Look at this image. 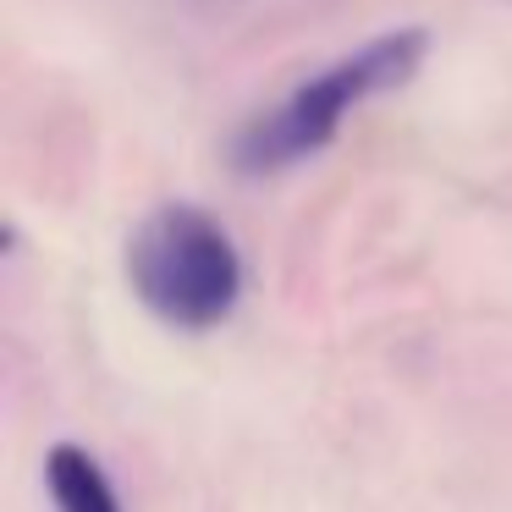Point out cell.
Returning <instances> with one entry per match:
<instances>
[{"label":"cell","mask_w":512,"mask_h":512,"mask_svg":"<svg viewBox=\"0 0 512 512\" xmlns=\"http://www.w3.org/2000/svg\"><path fill=\"white\" fill-rule=\"evenodd\" d=\"M430 56V34L424 28H391L375 34L369 45H358L353 56L331 61L325 72H314L309 83L276 100L270 111L248 116L232 138V166L243 177H270V171H287L298 160L320 155L336 144L342 122L375 94H391L413 78Z\"/></svg>","instance_id":"obj_1"},{"label":"cell","mask_w":512,"mask_h":512,"mask_svg":"<svg viewBox=\"0 0 512 512\" xmlns=\"http://www.w3.org/2000/svg\"><path fill=\"white\" fill-rule=\"evenodd\" d=\"M133 298L171 331H215L243 298V254L232 232L199 204H160L127 237Z\"/></svg>","instance_id":"obj_2"},{"label":"cell","mask_w":512,"mask_h":512,"mask_svg":"<svg viewBox=\"0 0 512 512\" xmlns=\"http://www.w3.org/2000/svg\"><path fill=\"white\" fill-rule=\"evenodd\" d=\"M45 490L56 501V512H122V496H116L111 474L78 441H56L45 452Z\"/></svg>","instance_id":"obj_3"}]
</instances>
